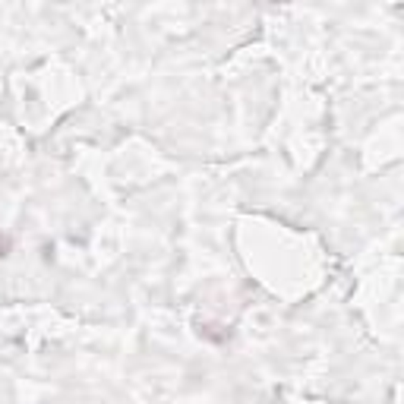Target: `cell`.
<instances>
[{"mask_svg": "<svg viewBox=\"0 0 404 404\" xmlns=\"http://www.w3.org/2000/svg\"><path fill=\"white\" fill-rule=\"evenodd\" d=\"M10 250H13V240H10L7 234H0V259H7Z\"/></svg>", "mask_w": 404, "mask_h": 404, "instance_id": "1", "label": "cell"}]
</instances>
